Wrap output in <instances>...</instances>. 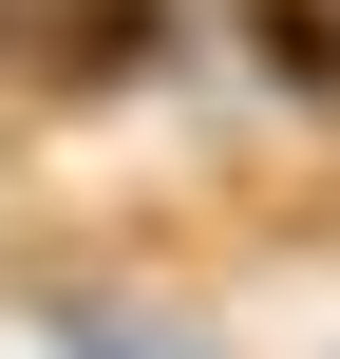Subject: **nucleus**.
Returning a JSON list of instances; mask_svg holds the SVG:
<instances>
[{
  "instance_id": "f257e3e1",
  "label": "nucleus",
  "mask_w": 340,
  "mask_h": 359,
  "mask_svg": "<svg viewBox=\"0 0 340 359\" xmlns=\"http://www.w3.org/2000/svg\"><path fill=\"white\" fill-rule=\"evenodd\" d=\"M246 38H265L284 95H340V0H246Z\"/></svg>"
}]
</instances>
